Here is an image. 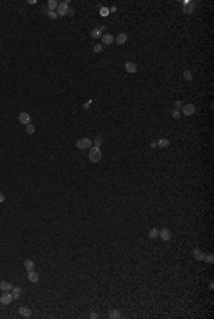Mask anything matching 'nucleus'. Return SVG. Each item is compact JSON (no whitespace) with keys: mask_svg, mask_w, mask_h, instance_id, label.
I'll return each instance as SVG.
<instances>
[{"mask_svg":"<svg viewBox=\"0 0 214 319\" xmlns=\"http://www.w3.org/2000/svg\"><path fill=\"white\" fill-rule=\"evenodd\" d=\"M106 29H107L106 26H100V27H99V30H100V32H101V34H104V32H106Z\"/></svg>","mask_w":214,"mask_h":319,"instance_id":"obj_32","label":"nucleus"},{"mask_svg":"<svg viewBox=\"0 0 214 319\" xmlns=\"http://www.w3.org/2000/svg\"><path fill=\"white\" fill-rule=\"evenodd\" d=\"M91 37H93V39H100V37H101V32L99 30V27H96V29L91 30Z\"/></svg>","mask_w":214,"mask_h":319,"instance_id":"obj_21","label":"nucleus"},{"mask_svg":"<svg viewBox=\"0 0 214 319\" xmlns=\"http://www.w3.org/2000/svg\"><path fill=\"white\" fill-rule=\"evenodd\" d=\"M4 200H6V196H4V195H3V193L0 192V203H3Z\"/></svg>","mask_w":214,"mask_h":319,"instance_id":"obj_31","label":"nucleus"},{"mask_svg":"<svg viewBox=\"0 0 214 319\" xmlns=\"http://www.w3.org/2000/svg\"><path fill=\"white\" fill-rule=\"evenodd\" d=\"M12 288H13V285H12L10 282H7V280H0V291H3V292H10Z\"/></svg>","mask_w":214,"mask_h":319,"instance_id":"obj_11","label":"nucleus"},{"mask_svg":"<svg viewBox=\"0 0 214 319\" xmlns=\"http://www.w3.org/2000/svg\"><path fill=\"white\" fill-rule=\"evenodd\" d=\"M91 145H93V142H91V139H89V138H82V139H79L77 142H76V146H77V149H90L91 147Z\"/></svg>","mask_w":214,"mask_h":319,"instance_id":"obj_2","label":"nucleus"},{"mask_svg":"<svg viewBox=\"0 0 214 319\" xmlns=\"http://www.w3.org/2000/svg\"><path fill=\"white\" fill-rule=\"evenodd\" d=\"M193 255H194V258H196L197 261H204V259H206V253H203L198 248H196V249L193 251Z\"/></svg>","mask_w":214,"mask_h":319,"instance_id":"obj_15","label":"nucleus"},{"mask_svg":"<svg viewBox=\"0 0 214 319\" xmlns=\"http://www.w3.org/2000/svg\"><path fill=\"white\" fill-rule=\"evenodd\" d=\"M47 16H49L50 19H57V13H56V12H49Z\"/></svg>","mask_w":214,"mask_h":319,"instance_id":"obj_29","label":"nucleus"},{"mask_svg":"<svg viewBox=\"0 0 214 319\" xmlns=\"http://www.w3.org/2000/svg\"><path fill=\"white\" fill-rule=\"evenodd\" d=\"M158 236L161 237L164 242H167V240H170V239H171V232L167 229V228H163L161 230H158Z\"/></svg>","mask_w":214,"mask_h":319,"instance_id":"obj_7","label":"nucleus"},{"mask_svg":"<svg viewBox=\"0 0 214 319\" xmlns=\"http://www.w3.org/2000/svg\"><path fill=\"white\" fill-rule=\"evenodd\" d=\"M171 116H173L174 119H179V117L181 116V110H179V109H174L173 113H171Z\"/></svg>","mask_w":214,"mask_h":319,"instance_id":"obj_25","label":"nucleus"},{"mask_svg":"<svg viewBox=\"0 0 214 319\" xmlns=\"http://www.w3.org/2000/svg\"><path fill=\"white\" fill-rule=\"evenodd\" d=\"M101 42H103V44H106V46H108V44H111L113 42H114V36L113 34H110V33H104V34H101Z\"/></svg>","mask_w":214,"mask_h":319,"instance_id":"obj_8","label":"nucleus"},{"mask_svg":"<svg viewBox=\"0 0 214 319\" xmlns=\"http://www.w3.org/2000/svg\"><path fill=\"white\" fill-rule=\"evenodd\" d=\"M183 79H184V80H187V82L193 80V73H191L190 70H186V72L183 73Z\"/></svg>","mask_w":214,"mask_h":319,"instance_id":"obj_23","label":"nucleus"},{"mask_svg":"<svg viewBox=\"0 0 214 319\" xmlns=\"http://www.w3.org/2000/svg\"><path fill=\"white\" fill-rule=\"evenodd\" d=\"M23 265H25V268L27 270H33L34 266H36V263H34L33 259H26V261L23 262Z\"/></svg>","mask_w":214,"mask_h":319,"instance_id":"obj_17","label":"nucleus"},{"mask_svg":"<svg viewBox=\"0 0 214 319\" xmlns=\"http://www.w3.org/2000/svg\"><path fill=\"white\" fill-rule=\"evenodd\" d=\"M90 103H91V100H89V102H86V103H84V109H89V106H90Z\"/></svg>","mask_w":214,"mask_h":319,"instance_id":"obj_34","label":"nucleus"},{"mask_svg":"<svg viewBox=\"0 0 214 319\" xmlns=\"http://www.w3.org/2000/svg\"><path fill=\"white\" fill-rule=\"evenodd\" d=\"M12 301H13L12 292H4V294L0 296V303H1V305H9V303H12Z\"/></svg>","mask_w":214,"mask_h":319,"instance_id":"obj_5","label":"nucleus"},{"mask_svg":"<svg viewBox=\"0 0 214 319\" xmlns=\"http://www.w3.org/2000/svg\"><path fill=\"white\" fill-rule=\"evenodd\" d=\"M93 50H94V53H100L101 50H103V44H94V47H93Z\"/></svg>","mask_w":214,"mask_h":319,"instance_id":"obj_26","label":"nucleus"},{"mask_svg":"<svg viewBox=\"0 0 214 319\" xmlns=\"http://www.w3.org/2000/svg\"><path fill=\"white\" fill-rule=\"evenodd\" d=\"M204 261L207 262V263H214V256L211 253L210 255H206V259H204Z\"/></svg>","mask_w":214,"mask_h":319,"instance_id":"obj_28","label":"nucleus"},{"mask_svg":"<svg viewBox=\"0 0 214 319\" xmlns=\"http://www.w3.org/2000/svg\"><path fill=\"white\" fill-rule=\"evenodd\" d=\"M90 318L91 319H96V318H97V313H96V312H91V313H90Z\"/></svg>","mask_w":214,"mask_h":319,"instance_id":"obj_33","label":"nucleus"},{"mask_svg":"<svg viewBox=\"0 0 214 319\" xmlns=\"http://www.w3.org/2000/svg\"><path fill=\"white\" fill-rule=\"evenodd\" d=\"M19 313H20V316H23V318H30V316H32V311H30L27 306H20V308H19Z\"/></svg>","mask_w":214,"mask_h":319,"instance_id":"obj_12","label":"nucleus"},{"mask_svg":"<svg viewBox=\"0 0 214 319\" xmlns=\"http://www.w3.org/2000/svg\"><path fill=\"white\" fill-rule=\"evenodd\" d=\"M26 132H27V135H33L34 132H36V126H34L33 123H29L27 127H26Z\"/></svg>","mask_w":214,"mask_h":319,"instance_id":"obj_22","label":"nucleus"},{"mask_svg":"<svg viewBox=\"0 0 214 319\" xmlns=\"http://www.w3.org/2000/svg\"><path fill=\"white\" fill-rule=\"evenodd\" d=\"M120 316H121V313L117 311V309H111V311H110V313H108V318H111V319L120 318Z\"/></svg>","mask_w":214,"mask_h":319,"instance_id":"obj_20","label":"nucleus"},{"mask_svg":"<svg viewBox=\"0 0 214 319\" xmlns=\"http://www.w3.org/2000/svg\"><path fill=\"white\" fill-rule=\"evenodd\" d=\"M174 105H176V107H177V109H179V110H180L181 107H183V103H181L180 100H177V102H176V103H174Z\"/></svg>","mask_w":214,"mask_h":319,"instance_id":"obj_30","label":"nucleus"},{"mask_svg":"<svg viewBox=\"0 0 214 319\" xmlns=\"http://www.w3.org/2000/svg\"><path fill=\"white\" fill-rule=\"evenodd\" d=\"M101 143H103V138H101V136H97L96 139L93 140V145H94V146H97V147L101 146Z\"/></svg>","mask_w":214,"mask_h":319,"instance_id":"obj_24","label":"nucleus"},{"mask_svg":"<svg viewBox=\"0 0 214 319\" xmlns=\"http://www.w3.org/2000/svg\"><path fill=\"white\" fill-rule=\"evenodd\" d=\"M19 122L23 123V125H29V123L32 122V116L29 115L27 112H22V113H19Z\"/></svg>","mask_w":214,"mask_h":319,"instance_id":"obj_6","label":"nucleus"},{"mask_svg":"<svg viewBox=\"0 0 214 319\" xmlns=\"http://www.w3.org/2000/svg\"><path fill=\"white\" fill-rule=\"evenodd\" d=\"M157 146L158 147H161V149H166V147H168L170 146V140L168 139H166V138H161V139L157 142Z\"/></svg>","mask_w":214,"mask_h":319,"instance_id":"obj_16","label":"nucleus"},{"mask_svg":"<svg viewBox=\"0 0 214 319\" xmlns=\"http://www.w3.org/2000/svg\"><path fill=\"white\" fill-rule=\"evenodd\" d=\"M57 6H59L57 0H49V3H47V9H49L50 12H54L57 9Z\"/></svg>","mask_w":214,"mask_h":319,"instance_id":"obj_18","label":"nucleus"},{"mask_svg":"<svg viewBox=\"0 0 214 319\" xmlns=\"http://www.w3.org/2000/svg\"><path fill=\"white\" fill-rule=\"evenodd\" d=\"M12 295H13V299H20L22 298V295H23V289L20 286H13L12 288Z\"/></svg>","mask_w":214,"mask_h":319,"instance_id":"obj_10","label":"nucleus"},{"mask_svg":"<svg viewBox=\"0 0 214 319\" xmlns=\"http://www.w3.org/2000/svg\"><path fill=\"white\" fill-rule=\"evenodd\" d=\"M27 278H29V280H30V282L36 283V282H39L40 276H39V273H36V272H34V269H33V270H29V273H27Z\"/></svg>","mask_w":214,"mask_h":319,"instance_id":"obj_13","label":"nucleus"},{"mask_svg":"<svg viewBox=\"0 0 214 319\" xmlns=\"http://www.w3.org/2000/svg\"><path fill=\"white\" fill-rule=\"evenodd\" d=\"M124 69L127 73H136L137 72V65L134 62H126L124 63Z\"/></svg>","mask_w":214,"mask_h":319,"instance_id":"obj_9","label":"nucleus"},{"mask_svg":"<svg viewBox=\"0 0 214 319\" xmlns=\"http://www.w3.org/2000/svg\"><path fill=\"white\" fill-rule=\"evenodd\" d=\"M108 13H110V10L107 7H100V15H101V16H107Z\"/></svg>","mask_w":214,"mask_h":319,"instance_id":"obj_27","label":"nucleus"},{"mask_svg":"<svg viewBox=\"0 0 214 319\" xmlns=\"http://www.w3.org/2000/svg\"><path fill=\"white\" fill-rule=\"evenodd\" d=\"M56 13H57V16H66L69 15V4L67 3H59L57 9H56Z\"/></svg>","mask_w":214,"mask_h":319,"instance_id":"obj_4","label":"nucleus"},{"mask_svg":"<svg viewBox=\"0 0 214 319\" xmlns=\"http://www.w3.org/2000/svg\"><path fill=\"white\" fill-rule=\"evenodd\" d=\"M89 160H90L91 163H97L101 160V150H100V147L97 146H93L90 149V152H89Z\"/></svg>","mask_w":214,"mask_h":319,"instance_id":"obj_1","label":"nucleus"},{"mask_svg":"<svg viewBox=\"0 0 214 319\" xmlns=\"http://www.w3.org/2000/svg\"><path fill=\"white\" fill-rule=\"evenodd\" d=\"M114 42L117 44H124V43L127 42V34H126V33H119Z\"/></svg>","mask_w":214,"mask_h":319,"instance_id":"obj_14","label":"nucleus"},{"mask_svg":"<svg viewBox=\"0 0 214 319\" xmlns=\"http://www.w3.org/2000/svg\"><path fill=\"white\" fill-rule=\"evenodd\" d=\"M158 230H160V229L153 228V229L148 232V237H150V239H157V237H158Z\"/></svg>","mask_w":214,"mask_h":319,"instance_id":"obj_19","label":"nucleus"},{"mask_svg":"<svg viewBox=\"0 0 214 319\" xmlns=\"http://www.w3.org/2000/svg\"><path fill=\"white\" fill-rule=\"evenodd\" d=\"M194 112H196V106L193 103H187V105H184V106L181 107V113L186 116L194 115Z\"/></svg>","mask_w":214,"mask_h":319,"instance_id":"obj_3","label":"nucleus"}]
</instances>
